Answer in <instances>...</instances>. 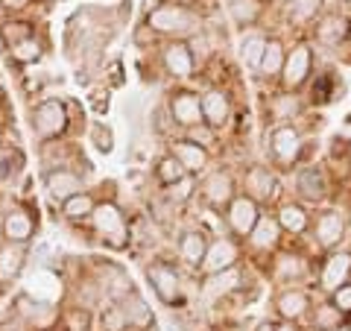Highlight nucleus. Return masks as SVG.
<instances>
[{
	"label": "nucleus",
	"instance_id": "nucleus-1",
	"mask_svg": "<svg viewBox=\"0 0 351 331\" xmlns=\"http://www.w3.org/2000/svg\"><path fill=\"white\" fill-rule=\"evenodd\" d=\"M158 41H188L196 32L205 30V18L199 6L193 3H176V0H158L147 9L144 24Z\"/></svg>",
	"mask_w": 351,
	"mask_h": 331
},
{
	"label": "nucleus",
	"instance_id": "nucleus-2",
	"mask_svg": "<svg viewBox=\"0 0 351 331\" xmlns=\"http://www.w3.org/2000/svg\"><path fill=\"white\" fill-rule=\"evenodd\" d=\"M304 120V117H302ZM299 124H278L267 129V138H263V150H267V164L276 168L278 173L284 170H295L299 164L311 161V141H307V132Z\"/></svg>",
	"mask_w": 351,
	"mask_h": 331
},
{
	"label": "nucleus",
	"instance_id": "nucleus-3",
	"mask_svg": "<svg viewBox=\"0 0 351 331\" xmlns=\"http://www.w3.org/2000/svg\"><path fill=\"white\" fill-rule=\"evenodd\" d=\"M88 229V235H91V240H97L100 247L112 249V252H123L132 247V223L129 217L123 212V205H120L117 200H100L94 208V214L88 217V223L82 226Z\"/></svg>",
	"mask_w": 351,
	"mask_h": 331
},
{
	"label": "nucleus",
	"instance_id": "nucleus-4",
	"mask_svg": "<svg viewBox=\"0 0 351 331\" xmlns=\"http://www.w3.org/2000/svg\"><path fill=\"white\" fill-rule=\"evenodd\" d=\"M29 129L38 144H50V141H64L73 129L71 103L62 97H44V100L29 106Z\"/></svg>",
	"mask_w": 351,
	"mask_h": 331
},
{
	"label": "nucleus",
	"instance_id": "nucleus-5",
	"mask_svg": "<svg viewBox=\"0 0 351 331\" xmlns=\"http://www.w3.org/2000/svg\"><path fill=\"white\" fill-rule=\"evenodd\" d=\"M188 270H182L179 261L173 258H152L149 264H144V275L147 284L156 293V299L167 308H184L188 302Z\"/></svg>",
	"mask_w": 351,
	"mask_h": 331
},
{
	"label": "nucleus",
	"instance_id": "nucleus-6",
	"mask_svg": "<svg viewBox=\"0 0 351 331\" xmlns=\"http://www.w3.org/2000/svg\"><path fill=\"white\" fill-rule=\"evenodd\" d=\"M263 270L276 288H307V282L316 279L313 258L299 247H281Z\"/></svg>",
	"mask_w": 351,
	"mask_h": 331
},
{
	"label": "nucleus",
	"instance_id": "nucleus-7",
	"mask_svg": "<svg viewBox=\"0 0 351 331\" xmlns=\"http://www.w3.org/2000/svg\"><path fill=\"white\" fill-rule=\"evenodd\" d=\"M311 244L313 249H319L322 255L334 249H343L346 240L351 238V214L346 208H339L334 203H328L313 212V223H311Z\"/></svg>",
	"mask_w": 351,
	"mask_h": 331
},
{
	"label": "nucleus",
	"instance_id": "nucleus-8",
	"mask_svg": "<svg viewBox=\"0 0 351 331\" xmlns=\"http://www.w3.org/2000/svg\"><path fill=\"white\" fill-rule=\"evenodd\" d=\"M237 194H240V182L232 168H211L196 179V200L211 214L223 217V212L232 205Z\"/></svg>",
	"mask_w": 351,
	"mask_h": 331
},
{
	"label": "nucleus",
	"instance_id": "nucleus-9",
	"mask_svg": "<svg viewBox=\"0 0 351 331\" xmlns=\"http://www.w3.org/2000/svg\"><path fill=\"white\" fill-rule=\"evenodd\" d=\"M334 182L325 164L307 161L293 170V200H299L307 208H322L331 203Z\"/></svg>",
	"mask_w": 351,
	"mask_h": 331
},
{
	"label": "nucleus",
	"instance_id": "nucleus-10",
	"mask_svg": "<svg viewBox=\"0 0 351 331\" xmlns=\"http://www.w3.org/2000/svg\"><path fill=\"white\" fill-rule=\"evenodd\" d=\"M316 73V47L313 41L299 38L287 47V59H284V71L278 88L281 91H293V94H304V88L311 85Z\"/></svg>",
	"mask_w": 351,
	"mask_h": 331
},
{
	"label": "nucleus",
	"instance_id": "nucleus-11",
	"mask_svg": "<svg viewBox=\"0 0 351 331\" xmlns=\"http://www.w3.org/2000/svg\"><path fill=\"white\" fill-rule=\"evenodd\" d=\"M237 182H240V194L255 200L263 212H272L281 200V176L276 168H269L267 161L249 164V168L237 176Z\"/></svg>",
	"mask_w": 351,
	"mask_h": 331
},
{
	"label": "nucleus",
	"instance_id": "nucleus-12",
	"mask_svg": "<svg viewBox=\"0 0 351 331\" xmlns=\"http://www.w3.org/2000/svg\"><path fill=\"white\" fill-rule=\"evenodd\" d=\"M38 235V208L24 200H12L0 212V240L29 247Z\"/></svg>",
	"mask_w": 351,
	"mask_h": 331
},
{
	"label": "nucleus",
	"instance_id": "nucleus-13",
	"mask_svg": "<svg viewBox=\"0 0 351 331\" xmlns=\"http://www.w3.org/2000/svg\"><path fill=\"white\" fill-rule=\"evenodd\" d=\"M164 112H167L176 135H182V132L205 124V117H202V94L196 91V88H191V85L170 88L167 100H164Z\"/></svg>",
	"mask_w": 351,
	"mask_h": 331
},
{
	"label": "nucleus",
	"instance_id": "nucleus-14",
	"mask_svg": "<svg viewBox=\"0 0 351 331\" xmlns=\"http://www.w3.org/2000/svg\"><path fill=\"white\" fill-rule=\"evenodd\" d=\"M284 240H287V238H284V231L278 226L276 214L263 212L261 220H258V226L252 229V235L243 240V255H246V261L267 267L269 258L284 247Z\"/></svg>",
	"mask_w": 351,
	"mask_h": 331
},
{
	"label": "nucleus",
	"instance_id": "nucleus-15",
	"mask_svg": "<svg viewBox=\"0 0 351 331\" xmlns=\"http://www.w3.org/2000/svg\"><path fill=\"white\" fill-rule=\"evenodd\" d=\"M88 275H91V282L97 284V290H100L103 305L106 302H120L129 290H135V282H132L126 267L112 261V258H91V264H88Z\"/></svg>",
	"mask_w": 351,
	"mask_h": 331
},
{
	"label": "nucleus",
	"instance_id": "nucleus-16",
	"mask_svg": "<svg viewBox=\"0 0 351 331\" xmlns=\"http://www.w3.org/2000/svg\"><path fill=\"white\" fill-rule=\"evenodd\" d=\"M158 65L164 76L176 85H191L196 80V59H193V50L188 41H161L158 47Z\"/></svg>",
	"mask_w": 351,
	"mask_h": 331
},
{
	"label": "nucleus",
	"instance_id": "nucleus-17",
	"mask_svg": "<svg viewBox=\"0 0 351 331\" xmlns=\"http://www.w3.org/2000/svg\"><path fill=\"white\" fill-rule=\"evenodd\" d=\"M12 317H18L29 331H53L59 328L62 308L47 299H38L32 293H18L12 302Z\"/></svg>",
	"mask_w": 351,
	"mask_h": 331
},
{
	"label": "nucleus",
	"instance_id": "nucleus-18",
	"mask_svg": "<svg viewBox=\"0 0 351 331\" xmlns=\"http://www.w3.org/2000/svg\"><path fill=\"white\" fill-rule=\"evenodd\" d=\"M246 255H243V244L234 240L232 235H211V244H208V252H205V261L199 267V279L205 275H214V273H223V270H232L237 264H243Z\"/></svg>",
	"mask_w": 351,
	"mask_h": 331
},
{
	"label": "nucleus",
	"instance_id": "nucleus-19",
	"mask_svg": "<svg viewBox=\"0 0 351 331\" xmlns=\"http://www.w3.org/2000/svg\"><path fill=\"white\" fill-rule=\"evenodd\" d=\"M41 187L53 205H62L71 196L88 191V182L80 168H47L41 170Z\"/></svg>",
	"mask_w": 351,
	"mask_h": 331
},
{
	"label": "nucleus",
	"instance_id": "nucleus-20",
	"mask_svg": "<svg viewBox=\"0 0 351 331\" xmlns=\"http://www.w3.org/2000/svg\"><path fill=\"white\" fill-rule=\"evenodd\" d=\"M311 112L304 94H293V91H281V88H272L269 97L263 100V117H267L269 126L278 124H299V120Z\"/></svg>",
	"mask_w": 351,
	"mask_h": 331
},
{
	"label": "nucleus",
	"instance_id": "nucleus-21",
	"mask_svg": "<svg viewBox=\"0 0 351 331\" xmlns=\"http://www.w3.org/2000/svg\"><path fill=\"white\" fill-rule=\"evenodd\" d=\"M313 293L311 288H278L276 296H272V314L281 323H293V326H302L307 323L311 317V308H313Z\"/></svg>",
	"mask_w": 351,
	"mask_h": 331
},
{
	"label": "nucleus",
	"instance_id": "nucleus-22",
	"mask_svg": "<svg viewBox=\"0 0 351 331\" xmlns=\"http://www.w3.org/2000/svg\"><path fill=\"white\" fill-rule=\"evenodd\" d=\"M348 279H351V252H348V247H343V249H334V252H325L322 255L319 267H316L313 288L322 296H331L339 284H346Z\"/></svg>",
	"mask_w": 351,
	"mask_h": 331
},
{
	"label": "nucleus",
	"instance_id": "nucleus-23",
	"mask_svg": "<svg viewBox=\"0 0 351 331\" xmlns=\"http://www.w3.org/2000/svg\"><path fill=\"white\" fill-rule=\"evenodd\" d=\"M263 214V208L255 203V200H249L246 194H237L232 205L223 212V223H226V235H232L234 240H243L252 235V229L258 226V220Z\"/></svg>",
	"mask_w": 351,
	"mask_h": 331
},
{
	"label": "nucleus",
	"instance_id": "nucleus-24",
	"mask_svg": "<svg viewBox=\"0 0 351 331\" xmlns=\"http://www.w3.org/2000/svg\"><path fill=\"white\" fill-rule=\"evenodd\" d=\"M208 244H211V235L202 229V226H188L179 231V240H176V261L182 264V270L188 273H199L202 261H205V252Z\"/></svg>",
	"mask_w": 351,
	"mask_h": 331
},
{
	"label": "nucleus",
	"instance_id": "nucleus-25",
	"mask_svg": "<svg viewBox=\"0 0 351 331\" xmlns=\"http://www.w3.org/2000/svg\"><path fill=\"white\" fill-rule=\"evenodd\" d=\"M272 214H276L278 226L284 231V238H293V240H302L311 235V223H313V212L307 205H302L299 200H293V196H281L278 205L272 208Z\"/></svg>",
	"mask_w": 351,
	"mask_h": 331
},
{
	"label": "nucleus",
	"instance_id": "nucleus-26",
	"mask_svg": "<svg viewBox=\"0 0 351 331\" xmlns=\"http://www.w3.org/2000/svg\"><path fill=\"white\" fill-rule=\"evenodd\" d=\"M167 152H170V156H176V161L184 168V173L196 176V179L214 168V152L199 147V144H193V141H188L184 135L167 138Z\"/></svg>",
	"mask_w": 351,
	"mask_h": 331
},
{
	"label": "nucleus",
	"instance_id": "nucleus-27",
	"mask_svg": "<svg viewBox=\"0 0 351 331\" xmlns=\"http://www.w3.org/2000/svg\"><path fill=\"white\" fill-rule=\"evenodd\" d=\"M313 44L322 50H339L351 38V18L343 12H322L311 27Z\"/></svg>",
	"mask_w": 351,
	"mask_h": 331
},
{
	"label": "nucleus",
	"instance_id": "nucleus-28",
	"mask_svg": "<svg viewBox=\"0 0 351 331\" xmlns=\"http://www.w3.org/2000/svg\"><path fill=\"white\" fill-rule=\"evenodd\" d=\"M202 94V117L208 126H214L217 132L228 129V124H232L234 117V97L228 88L223 85H208Z\"/></svg>",
	"mask_w": 351,
	"mask_h": 331
},
{
	"label": "nucleus",
	"instance_id": "nucleus-29",
	"mask_svg": "<svg viewBox=\"0 0 351 331\" xmlns=\"http://www.w3.org/2000/svg\"><path fill=\"white\" fill-rule=\"evenodd\" d=\"M246 264H237L232 270H223V273H214V275H205L199 279V293L202 299H214V302H226L228 296H234L246 288Z\"/></svg>",
	"mask_w": 351,
	"mask_h": 331
},
{
	"label": "nucleus",
	"instance_id": "nucleus-30",
	"mask_svg": "<svg viewBox=\"0 0 351 331\" xmlns=\"http://www.w3.org/2000/svg\"><path fill=\"white\" fill-rule=\"evenodd\" d=\"M287 47L290 44L284 41L276 32H269L267 38V47H263V59H261V68L255 73V80L269 85V88H278L281 80V71H284V59H287Z\"/></svg>",
	"mask_w": 351,
	"mask_h": 331
},
{
	"label": "nucleus",
	"instance_id": "nucleus-31",
	"mask_svg": "<svg viewBox=\"0 0 351 331\" xmlns=\"http://www.w3.org/2000/svg\"><path fill=\"white\" fill-rule=\"evenodd\" d=\"M267 9H269V0H226V15L240 32L261 30Z\"/></svg>",
	"mask_w": 351,
	"mask_h": 331
},
{
	"label": "nucleus",
	"instance_id": "nucleus-32",
	"mask_svg": "<svg viewBox=\"0 0 351 331\" xmlns=\"http://www.w3.org/2000/svg\"><path fill=\"white\" fill-rule=\"evenodd\" d=\"M322 0H284L281 3V18L290 30H307L316 24V18L322 15Z\"/></svg>",
	"mask_w": 351,
	"mask_h": 331
},
{
	"label": "nucleus",
	"instance_id": "nucleus-33",
	"mask_svg": "<svg viewBox=\"0 0 351 331\" xmlns=\"http://www.w3.org/2000/svg\"><path fill=\"white\" fill-rule=\"evenodd\" d=\"M117 305L123 308V314L129 319V328H135V331H156V314H152L147 296L141 293L138 288L129 290Z\"/></svg>",
	"mask_w": 351,
	"mask_h": 331
},
{
	"label": "nucleus",
	"instance_id": "nucleus-34",
	"mask_svg": "<svg viewBox=\"0 0 351 331\" xmlns=\"http://www.w3.org/2000/svg\"><path fill=\"white\" fill-rule=\"evenodd\" d=\"M348 326H351L348 317L339 311V308L328 299V296L316 299L313 308H311V317H307V328H311V331H343Z\"/></svg>",
	"mask_w": 351,
	"mask_h": 331
},
{
	"label": "nucleus",
	"instance_id": "nucleus-35",
	"mask_svg": "<svg viewBox=\"0 0 351 331\" xmlns=\"http://www.w3.org/2000/svg\"><path fill=\"white\" fill-rule=\"evenodd\" d=\"M325 168L331 173V182H351V141L343 135H334L328 144V156H325Z\"/></svg>",
	"mask_w": 351,
	"mask_h": 331
},
{
	"label": "nucleus",
	"instance_id": "nucleus-36",
	"mask_svg": "<svg viewBox=\"0 0 351 331\" xmlns=\"http://www.w3.org/2000/svg\"><path fill=\"white\" fill-rule=\"evenodd\" d=\"M307 91V106H328V103H334L337 97H339V73L337 71H331V68H325V71H319L316 68V73H313V80H311V85L304 88Z\"/></svg>",
	"mask_w": 351,
	"mask_h": 331
},
{
	"label": "nucleus",
	"instance_id": "nucleus-37",
	"mask_svg": "<svg viewBox=\"0 0 351 331\" xmlns=\"http://www.w3.org/2000/svg\"><path fill=\"white\" fill-rule=\"evenodd\" d=\"M27 258H29V247L0 240V284H3V288L21 279V273L27 270Z\"/></svg>",
	"mask_w": 351,
	"mask_h": 331
},
{
	"label": "nucleus",
	"instance_id": "nucleus-38",
	"mask_svg": "<svg viewBox=\"0 0 351 331\" xmlns=\"http://www.w3.org/2000/svg\"><path fill=\"white\" fill-rule=\"evenodd\" d=\"M97 203H100V196H97L91 187H88V191L76 194V196H71L68 203L59 205V217H62L68 226H80V229H82V226L88 223V217L94 214Z\"/></svg>",
	"mask_w": 351,
	"mask_h": 331
},
{
	"label": "nucleus",
	"instance_id": "nucleus-39",
	"mask_svg": "<svg viewBox=\"0 0 351 331\" xmlns=\"http://www.w3.org/2000/svg\"><path fill=\"white\" fill-rule=\"evenodd\" d=\"M27 170V156L18 144H3L0 147V187L12 191L21 182V176Z\"/></svg>",
	"mask_w": 351,
	"mask_h": 331
},
{
	"label": "nucleus",
	"instance_id": "nucleus-40",
	"mask_svg": "<svg viewBox=\"0 0 351 331\" xmlns=\"http://www.w3.org/2000/svg\"><path fill=\"white\" fill-rule=\"evenodd\" d=\"M267 38L269 32L267 30H249L243 32V38H240V47H237V56L243 62V68L255 76L258 68H261V59H263V47H267Z\"/></svg>",
	"mask_w": 351,
	"mask_h": 331
},
{
	"label": "nucleus",
	"instance_id": "nucleus-41",
	"mask_svg": "<svg viewBox=\"0 0 351 331\" xmlns=\"http://www.w3.org/2000/svg\"><path fill=\"white\" fill-rule=\"evenodd\" d=\"M47 47H50V41L44 38L41 30H38L36 36H29L27 41H21L9 50V62H12L15 68H29V65H38L44 56H47Z\"/></svg>",
	"mask_w": 351,
	"mask_h": 331
},
{
	"label": "nucleus",
	"instance_id": "nucleus-42",
	"mask_svg": "<svg viewBox=\"0 0 351 331\" xmlns=\"http://www.w3.org/2000/svg\"><path fill=\"white\" fill-rule=\"evenodd\" d=\"M36 32H38V24L24 15H6L0 21V44H3L6 50H12L15 44L27 41L29 36H36Z\"/></svg>",
	"mask_w": 351,
	"mask_h": 331
},
{
	"label": "nucleus",
	"instance_id": "nucleus-43",
	"mask_svg": "<svg viewBox=\"0 0 351 331\" xmlns=\"http://www.w3.org/2000/svg\"><path fill=\"white\" fill-rule=\"evenodd\" d=\"M152 176H156V185L161 187H173L176 182H182L184 176V168L179 161H176V156H170V152H161V156L156 159V164H152Z\"/></svg>",
	"mask_w": 351,
	"mask_h": 331
},
{
	"label": "nucleus",
	"instance_id": "nucleus-44",
	"mask_svg": "<svg viewBox=\"0 0 351 331\" xmlns=\"http://www.w3.org/2000/svg\"><path fill=\"white\" fill-rule=\"evenodd\" d=\"M59 328L62 331H91L94 328V311H88V308H76V305L62 308Z\"/></svg>",
	"mask_w": 351,
	"mask_h": 331
},
{
	"label": "nucleus",
	"instance_id": "nucleus-45",
	"mask_svg": "<svg viewBox=\"0 0 351 331\" xmlns=\"http://www.w3.org/2000/svg\"><path fill=\"white\" fill-rule=\"evenodd\" d=\"M164 200L170 205H188L196 200V176H184L182 182H176L173 187H164Z\"/></svg>",
	"mask_w": 351,
	"mask_h": 331
},
{
	"label": "nucleus",
	"instance_id": "nucleus-46",
	"mask_svg": "<svg viewBox=\"0 0 351 331\" xmlns=\"http://www.w3.org/2000/svg\"><path fill=\"white\" fill-rule=\"evenodd\" d=\"M100 331H132L123 308H120L117 302L100 305Z\"/></svg>",
	"mask_w": 351,
	"mask_h": 331
},
{
	"label": "nucleus",
	"instance_id": "nucleus-47",
	"mask_svg": "<svg viewBox=\"0 0 351 331\" xmlns=\"http://www.w3.org/2000/svg\"><path fill=\"white\" fill-rule=\"evenodd\" d=\"M88 141L94 144L97 152H106V156L114 150V132H112V126H106L103 120H94V124L88 126Z\"/></svg>",
	"mask_w": 351,
	"mask_h": 331
},
{
	"label": "nucleus",
	"instance_id": "nucleus-48",
	"mask_svg": "<svg viewBox=\"0 0 351 331\" xmlns=\"http://www.w3.org/2000/svg\"><path fill=\"white\" fill-rule=\"evenodd\" d=\"M188 141H193V144H199V147H205V150H211L214 152V147H217V141H219V132L214 129V126H208V124H199V126H193V129H188V132H182Z\"/></svg>",
	"mask_w": 351,
	"mask_h": 331
},
{
	"label": "nucleus",
	"instance_id": "nucleus-49",
	"mask_svg": "<svg viewBox=\"0 0 351 331\" xmlns=\"http://www.w3.org/2000/svg\"><path fill=\"white\" fill-rule=\"evenodd\" d=\"M328 299H331L339 311H343L346 317H348V323H351V282H346V284H339V288L328 296Z\"/></svg>",
	"mask_w": 351,
	"mask_h": 331
},
{
	"label": "nucleus",
	"instance_id": "nucleus-50",
	"mask_svg": "<svg viewBox=\"0 0 351 331\" xmlns=\"http://www.w3.org/2000/svg\"><path fill=\"white\" fill-rule=\"evenodd\" d=\"M0 6H3L6 15H24L36 6V0H0Z\"/></svg>",
	"mask_w": 351,
	"mask_h": 331
},
{
	"label": "nucleus",
	"instance_id": "nucleus-51",
	"mask_svg": "<svg viewBox=\"0 0 351 331\" xmlns=\"http://www.w3.org/2000/svg\"><path fill=\"white\" fill-rule=\"evenodd\" d=\"M255 331H284V328H281V319H261Z\"/></svg>",
	"mask_w": 351,
	"mask_h": 331
},
{
	"label": "nucleus",
	"instance_id": "nucleus-52",
	"mask_svg": "<svg viewBox=\"0 0 351 331\" xmlns=\"http://www.w3.org/2000/svg\"><path fill=\"white\" fill-rule=\"evenodd\" d=\"M3 132H6V120L0 117V147H3Z\"/></svg>",
	"mask_w": 351,
	"mask_h": 331
},
{
	"label": "nucleus",
	"instance_id": "nucleus-53",
	"mask_svg": "<svg viewBox=\"0 0 351 331\" xmlns=\"http://www.w3.org/2000/svg\"><path fill=\"white\" fill-rule=\"evenodd\" d=\"M176 3H193V0H176ZM196 6V3H193Z\"/></svg>",
	"mask_w": 351,
	"mask_h": 331
},
{
	"label": "nucleus",
	"instance_id": "nucleus-54",
	"mask_svg": "<svg viewBox=\"0 0 351 331\" xmlns=\"http://www.w3.org/2000/svg\"><path fill=\"white\" fill-rule=\"evenodd\" d=\"M205 331H226V328H217V326H214V328H205Z\"/></svg>",
	"mask_w": 351,
	"mask_h": 331
},
{
	"label": "nucleus",
	"instance_id": "nucleus-55",
	"mask_svg": "<svg viewBox=\"0 0 351 331\" xmlns=\"http://www.w3.org/2000/svg\"><path fill=\"white\" fill-rule=\"evenodd\" d=\"M0 106H3V91H0Z\"/></svg>",
	"mask_w": 351,
	"mask_h": 331
},
{
	"label": "nucleus",
	"instance_id": "nucleus-56",
	"mask_svg": "<svg viewBox=\"0 0 351 331\" xmlns=\"http://www.w3.org/2000/svg\"><path fill=\"white\" fill-rule=\"evenodd\" d=\"M0 21H3V6H0Z\"/></svg>",
	"mask_w": 351,
	"mask_h": 331
},
{
	"label": "nucleus",
	"instance_id": "nucleus-57",
	"mask_svg": "<svg viewBox=\"0 0 351 331\" xmlns=\"http://www.w3.org/2000/svg\"><path fill=\"white\" fill-rule=\"evenodd\" d=\"M0 296H3V284H0Z\"/></svg>",
	"mask_w": 351,
	"mask_h": 331
},
{
	"label": "nucleus",
	"instance_id": "nucleus-58",
	"mask_svg": "<svg viewBox=\"0 0 351 331\" xmlns=\"http://www.w3.org/2000/svg\"><path fill=\"white\" fill-rule=\"evenodd\" d=\"M232 331H246V328H232Z\"/></svg>",
	"mask_w": 351,
	"mask_h": 331
},
{
	"label": "nucleus",
	"instance_id": "nucleus-59",
	"mask_svg": "<svg viewBox=\"0 0 351 331\" xmlns=\"http://www.w3.org/2000/svg\"><path fill=\"white\" fill-rule=\"evenodd\" d=\"M348 252H351V247H348Z\"/></svg>",
	"mask_w": 351,
	"mask_h": 331
},
{
	"label": "nucleus",
	"instance_id": "nucleus-60",
	"mask_svg": "<svg viewBox=\"0 0 351 331\" xmlns=\"http://www.w3.org/2000/svg\"><path fill=\"white\" fill-rule=\"evenodd\" d=\"M59 3H62V0H59Z\"/></svg>",
	"mask_w": 351,
	"mask_h": 331
},
{
	"label": "nucleus",
	"instance_id": "nucleus-61",
	"mask_svg": "<svg viewBox=\"0 0 351 331\" xmlns=\"http://www.w3.org/2000/svg\"><path fill=\"white\" fill-rule=\"evenodd\" d=\"M348 282H351V279H348Z\"/></svg>",
	"mask_w": 351,
	"mask_h": 331
}]
</instances>
